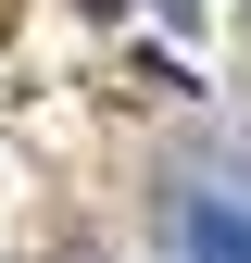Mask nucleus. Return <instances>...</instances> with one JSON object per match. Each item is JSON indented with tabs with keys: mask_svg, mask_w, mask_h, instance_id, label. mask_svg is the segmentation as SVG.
<instances>
[{
	"mask_svg": "<svg viewBox=\"0 0 251 263\" xmlns=\"http://www.w3.org/2000/svg\"><path fill=\"white\" fill-rule=\"evenodd\" d=\"M188 263H251V201H188Z\"/></svg>",
	"mask_w": 251,
	"mask_h": 263,
	"instance_id": "1",
	"label": "nucleus"
},
{
	"mask_svg": "<svg viewBox=\"0 0 251 263\" xmlns=\"http://www.w3.org/2000/svg\"><path fill=\"white\" fill-rule=\"evenodd\" d=\"M88 13H126V0H88Z\"/></svg>",
	"mask_w": 251,
	"mask_h": 263,
	"instance_id": "2",
	"label": "nucleus"
}]
</instances>
